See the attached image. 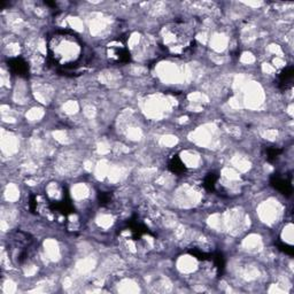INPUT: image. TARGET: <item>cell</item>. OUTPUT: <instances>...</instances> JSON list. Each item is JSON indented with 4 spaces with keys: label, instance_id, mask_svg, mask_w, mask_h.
Here are the masks:
<instances>
[{
    "label": "cell",
    "instance_id": "obj_1",
    "mask_svg": "<svg viewBox=\"0 0 294 294\" xmlns=\"http://www.w3.org/2000/svg\"><path fill=\"white\" fill-rule=\"evenodd\" d=\"M51 62L65 70L76 69L83 61L84 44L80 38L69 30L51 33L46 43Z\"/></svg>",
    "mask_w": 294,
    "mask_h": 294
},
{
    "label": "cell",
    "instance_id": "obj_2",
    "mask_svg": "<svg viewBox=\"0 0 294 294\" xmlns=\"http://www.w3.org/2000/svg\"><path fill=\"white\" fill-rule=\"evenodd\" d=\"M159 44L172 57H185L195 48L192 25L184 21H173L164 24L159 31Z\"/></svg>",
    "mask_w": 294,
    "mask_h": 294
},
{
    "label": "cell",
    "instance_id": "obj_3",
    "mask_svg": "<svg viewBox=\"0 0 294 294\" xmlns=\"http://www.w3.org/2000/svg\"><path fill=\"white\" fill-rule=\"evenodd\" d=\"M8 254L16 266H21L30 259L33 252V238L23 231H14L7 239Z\"/></svg>",
    "mask_w": 294,
    "mask_h": 294
},
{
    "label": "cell",
    "instance_id": "obj_4",
    "mask_svg": "<svg viewBox=\"0 0 294 294\" xmlns=\"http://www.w3.org/2000/svg\"><path fill=\"white\" fill-rule=\"evenodd\" d=\"M106 58L112 65L122 66L131 61V53L123 38H114L106 45Z\"/></svg>",
    "mask_w": 294,
    "mask_h": 294
},
{
    "label": "cell",
    "instance_id": "obj_5",
    "mask_svg": "<svg viewBox=\"0 0 294 294\" xmlns=\"http://www.w3.org/2000/svg\"><path fill=\"white\" fill-rule=\"evenodd\" d=\"M271 185L284 195H291L292 193V180L286 175L284 176L275 174V176L271 178Z\"/></svg>",
    "mask_w": 294,
    "mask_h": 294
},
{
    "label": "cell",
    "instance_id": "obj_6",
    "mask_svg": "<svg viewBox=\"0 0 294 294\" xmlns=\"http://www.w3.org/2000/svg\"><path fill=\"white\" fill-rule=\"evenodd\" d=\"M8 67L11 68V70L14 72V74L19 76H27L30 71V66H29V62H27L22 58H14L11 59L8 61Z\"/></svg>",
    "mask_w": 294,
    "mask_h": 294
},
{
    "label": "cell",
    "instance_id": "obj_7",
    "mask_svg": "<svg viewBox=\"0 0 294 294\" xmlns=\"http://www.w3.org/2000/svg\"><path fill=\"white\" fill-rule=\"evenodd\" d=\"M293 77H294L293 68L292 67L285 68L278 76V85L283 89V90H287V89L292 88Z\"/></svg>",
    "mask_w": 294,
    "mask_h": 294
},
{
    "label": "cell",
    "instance_id": "obj_8",
    "mask_svg": "<svg viewBox=\"0 0 294 294\" xmlns=\"http://www.w3.org/2000/svg\"><path fill=\"white\" fill-rule=\"evenodd\" d=\"M169 169L172 170L174 174L182 175L186 172L185 164L177 155H174L169 161Z\"/></svg>",
    "mask_w": 294,
    "mask_h": 294
},
{
    "label": "cell",
    "instance_id": "obj_9",
    "mask_svg": "<svg viewBox=\"0 0 294 294\" xmlns=\"http://www.w3.org/2000/svg\"><path fill=\"white\" fill-rule=\"evenodd\" d=\"M217 182H219V177L215 174H208L203 180V187L208 191H215V187Z\"/></svg>",
    "mask_w": 294,
    "mask_h": 294
},
{
    "label": "cell",
    "instance_id": "obj_10",
    "mask_svg": "<svg viewBox=\"0 0 294 294\" xmlns=\"http://www.w3.org/2000/svg\"><path fill=\"white\" fill-rule=\"evenodd\" d=\"M266 155H267L266 156L267 160L269 161V162L275 163L279 160L280 155H282V150H278V148H276V147H269L266 151Z\"/></svg>",
    "mask_w": 294,
    "mask_h": 294
}]
</instances>
